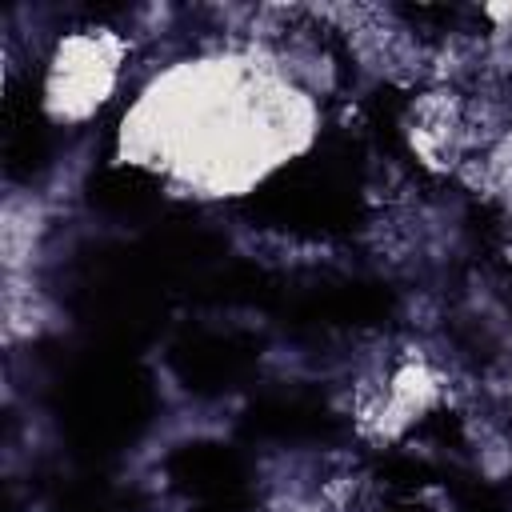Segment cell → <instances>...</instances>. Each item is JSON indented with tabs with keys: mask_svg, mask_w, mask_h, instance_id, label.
<instances>
[{
	"mask_svg": "<svg viewBox=\"0 0 512 512\" xmlns=\"http://www.w3.org/2000/svg\"><path fill=\"white\" fill-rule=\"evenodd\" d=\"M312 108L248 60H188L124 120V152L200 192H240L304 148Z\"/></svg>",
	"mask_w": 512,
	"mask_h": 512,
	"instance_id": "cell-1",
	"label": "cell"
},
{
	"mask_svg": "<svg viewBox=\"0 0 512 512\" xmlns=\"http://www.w3.org/2000/svg\"><path fill=\"white\" fill-rule=\"evenodd\" d=\"M112 72H116V56L100 40H72L52 76V104L64 116L88 112L108 92Z\"/></svg>",
	"mask_w": 512,
	"mask_h": 512,
	"instance_id": "cell-2",
	"label": "cell"
}]
</instances>
